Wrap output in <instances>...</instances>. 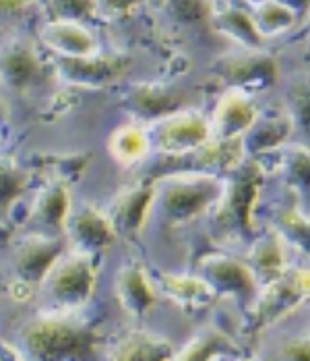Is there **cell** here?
I'll use <instances>...</instances> for the list:
<instances>
[{"instance_id": "obj_1", "label": "cell", "mask_w": 310, "mask_h": 361, "mask_svg": "<svg viewBox=\"0 0 310 361\" xmlns=\"http://www.w3.org/2000/svg\"><path fill=\"white\" fill-rule=\"evenodd\" d=\"M224 192V178L197 169L166 171L153 182V207L162 221L172 225L193 221L209 213Z\"/></svg>"}, {"instance_id": "obj_2", "label": "cell", "mask_w": 310, "mask_h": 361, "mask_svg": "<svg viewBox=\"0 0 310 361\" xmlns=\"http://www.w3.org/2000/svg\"><path fill=\"white\" fill-rule=\"evenodd\" d=\"M73 314L75 312L46 310L44 314L28 320L17 333L19 349H23L21 357L62 360L83 355L93 349L97 341L93 329Z\"/></svg>"}, {"instance_id": "obj_3", "label": "cell", "mask_w": 310, "mask_h": 361, "mask_svg": "<svg viewBox=\"0 0 310 361\" xmlns=\"http://www.w3.org/2000/svg\"><path fill=\"white\" fill-rule=\"evenodd\" d=\"M263 176V167L253 157L224 173V192L209 215L215 229L226 238H253L256 233L254 213L261 198Z\"/></svg>"}, {"instance_id": "obj_4", "label": "cell", "mask_w": 310, "mask_h": 361, "mask_svg": "<svg viewBox=\"0 0 310 361\" xmlns=\"http://www.w3.org/2000/svg\"><path fill=\"white\" fill-rule=\"evenodd\" d=\"M95 279L93 256L66 248L46 271L37 293L48 302V310L77 312L91 300Z\"/></svg>"}, {"instance_id": "obj_5", "label": "cell", "mask_w": 310, "mask_h": 361, "mask_svg": "<svg viewBox=\"0 0 310 361\" xmlns=\"http://www.w3.org/2000/svg\"><path fill=\"white\" fill-rule=\"evenodd\" d=\"M64 248V238L25 231L11 254V295L23 302L35 293L46 271Z\"/></svg>"}, {"instance_id": "obj_6", "label": "cell", "mask_w": 310, "mask_h": 361, "mask_svg": "<svg viewBox=\"0 0 310 361\" xmlns=\"http://www.w3.org/2000/svg\"><path fill=\"white\" fill-rule=\"evenodd\" d=\"M151 147L164 157H182L211 139V122L198 110H180L166 114L147 126Z\"/></svg>"}, {"instance_id": "obj_7", "label": "cell", "mask_w": 310, "mask_h": 361, "mask_svg": "<svg viewBox=\"0 0 310 361\" xmlns=\"http://www.w3.org/2000/svg\"><path fill=\"white\" fill-rule=\"evenodd\" d=\"M197 273L209 283L217 300L251 302L258 293V283L244 258L229 256L226 252H209L198 260Z\"/></svg>"}, {"instance_id": "obj_8", "label": "cell", "mask_w": 310, "mask_h": 361, "mask_svg": "<svg viewBox=\"0 0 310 361\" xmlns=\"http://www.w3.org/2000/svg\"><path fill=\"white\" fill-rule=\"evenodd\" d=\"M62 238L68 250L95 256L110 248L118 238L106 211L89 202H71L62 223Z\"/></svg>"}, {"instance_id": "obj_9", "label": "cell", "mask_w": 310, "mask_h": 361, "mask_svg": "<svg viewBox=\"0 0 310 361\" xmlns=\"http://www.w3.org/2000/svg\"><path fill=\"white\" fill-rule=\"evenodd\" d=\"M213 73L226 81L227 87L244 89L249 93L265 91L275 85L278 64L261 50H244L242 54L226 56L213 64Z\"/></svg>"}, {"instance_id": "obj_10", "label": "cell", "mask_w": 310, "mask_h": 361, "mask_svg": "<svg viewBox=\"0 0 310 361\" xmlns=\"http://www.w3.org/2000/svg\"><path fill=\"white\" fill-rule=\"evenodd\" d=\"M306 300L296 287L290 271L278 281H271L263 287H258V293L251 304V320L249 329L251 333H261L275 322H282L292 312H296Z\"/></svg>"}, {"instance_id": "obj_11", "label": "cell", "mask_w": 310, "mask_h": 361, "mask_svg": "<svg viewBox=\"0 0 310 361\" xmlns=\"http://www.w3.org/2000/svg\"><path fill=\"white\" fill-rule=\"evenodd\" d=\"M258 111L261 110L254 104L253 93H249L244 89H236V87H227L220 95L213 114L209 118L211 135L215 139H242L246 135V130L254 124Z\"/></svg>"}, {"instance_id": "obj_12", "label": "cell", "mask_w": 310, "mask_h": 361, "mask_svg": "<svg viewBox=\"0 0 310 361\" xmlns=\"http://www.w3.org/2000/svg\"><path fill=\"white\" fill-rule=\"evenodd\" d=\"M54 68L62 83L95 89L116 81L124 71V62L95 52L89 56H56Z\"/></svg>"}, {"instance_id": "obj_13", "label": "cell", "mask_w": 310, "mask_h": 361, "mask_svg": "<svg viewBox=\"0 0 310 361\" xmlns=\"http://www.w3.org/2000/svg\"><path fill=\"white\" fill-rule=\"evenodd\" d=\"M71 207V196L66 180L54 178L33 198L25 217V229L31 233L62 238V223Z\"/></svg>"}, {"instance_id": "obj_14", "label": "cell", "mask_w": 310, "mask_h": 361, "mask_svg": "<svg viewBox=\"0 0 310 361\" xmlns=\"http://www.w3.org/2000/svg\"><path fill=\"white\" fill-rule=\"evenodd\" d=\"M151 207H153V182L135 184L131 188L120 190L104 211L112 221L118 235H135L149 221Z\"/></svg>"}, {"instance_id": "obj_15", "label": "cell", "mask_w": 310, "mask_h": 361, "mask_svg": "<svg viewBox=\"0 0 310 361\" xmlns=\"http://www.w3.org/2000/svg\"><path fill=\"white\" fill-rule=\"evenodd\" d=\"M244 262L253 271L258 287L282 279L290 271L287 244L283 242V238L278 233L275 227L263 233H254L251 238L249 250L244 254Z\"/></svg>"}, {"instance_id": "obj_16", "label": "cell", "mask_w": 310, "mask_h": 361, "mask_svg": "<svg viewBox=\"0 0 310 361\" xmlns=\"http://www.w3.org/2000/svg\"><path fill=\"white\" fill-rule=\"evenodd\" d=\"M42 62L33 42L13 35L0 42V83L8 89H23L40 77Z\"/></svg>"}, {"instance_id": "obj_17", "label": "cell", "mask_w": 310, "mask_h": 361, "mask_svg": "<svg viewBox=\"0 0 310 361\" xmlns=\"http://www.w3.org/2000/svg\"><path fill=\"white\" fill-rule=\"evenodd\" d=\"M118 306L131 318H143L157 302V289L147 271L139 264H124L114 281Z\"/></svg>"}, {"instance_id": "obj_18", "label": "cell", "mask_w": 310, "mask_h": 361, "mask_svg": "<svg viewBox=\"0 0 310 361\" xmlns=\"http://www.w3.org/2000/svg\"><path fill=\"white\" fill-rule=\"evenodd\" d=\"M40 42L56 56H89L97 52V42L81 21L48 19L37 31Z\"/></svg>"}, {"instance_id": "obj_19", "label": "cell", "mask_w": 310, "mask_h": 361, "mask_svg": "<svg viewBox=\"0 0 310 361\" xmlns=\"http://www.w3.org/2000/svg\"><path fill=\"white\" fill-rule=\"evenodd\" d=\"M253 159L271 161L275 173L294 195L310 196V149L306 145H280L273 151L256 155Z\"/></svg>"}, {"instance_id": "obj_20", "label": "cell", "mask_w": 310, "mask_h": 361, "mask_svg": "<svg viewBox=\"0 0 310 361\" xmlns=\"http://www.w3.org/2000/svg\"><path fill=\"white\" fill-rule=\"evenodd\" d=\"M160 291L174 306L180 307L186 314L205 312L217 302L215 291L209 287V283L198 273H195V275L162 273L160 275Z\"/></svg>"}, {"instance_id": "obj_21", "label": "cell", "mask_w": 310, "mask_h": 361, "mask_svg": "<svg viewBox=\"0 0 310 361\" xmlns=\"http://www.w3.org/2000/svg\"><path fill=\"white\" fill-rule=\"evenodd\" d=\"M294 133H296L294 122L285 108L280 111H269V114L258 111L254 124L242 137L246 157H256L267 151H273L275 147L285 145Z\"/></svg>"}, {"instance_id": "obj_22", "label": "cell", "mask_w": 310, "mask_h": 361, "mask_svg": "<svg viewBox=\"0 0 310 361\" xmlns=\"http://www.w3.org/2000/svg\"><path fill=\"white\" fill-rule=\"evenodd\" d=\"M122 108L133 114L137 120H147L149 124L155 122L157 118L172 114V111L184 108L180 95H176L168 87H162L157 83H143L131 89V93L124 97Z\"/></svg>"}, {"instance_id": "obj_23", "label": "cell", "mask_w": 310, "mask_h": 361, "mask_svg": "<svg viewBox=\"0 0 310 361\" xmlns=\"http://www.w3.org/2000/svg\"><path fill=\"white\" fill-rule=\"evenodd\" d=\"M108 357L116 361H155L174 360V347L168 338L147 331L122 334L110 345Z\"/></svg>"}, {"instance_id": "obj_24", "label": "cell", "mask_w": 310, "mask_h": 361, "mask_svg": "<svg viewBox=\"0 0 310 361\" xmlns=\"http://www.w3.org/2000/svg\"><path fill=\"white\" fill-rule=\"evenodd\" d=\"M151 137L147 126L139 122H126L114 128V133L108 139V151L110 157L118 166L133 167L145 161V157L151 151Z\"/></svg>"}, {"instance_id": "obj_25", "label": "cell", "mask_w": 310, "mask_h": 361, "mask_svg": "<svg viewBox=\"0 0 310 361\" xmlns=\"http://www.w3.org/2000/svg\"><path fill=\"white\" fill-rule=\"evenodd\" d=\"M209 17L213 21V27L222 35L229 37L234 44H238L242 50H261L263 37L254 25L253 15L238 6H222L215 11H209Z\"/></svg>"}, {"instance_id": "obj_26", "label": "cell", "mask_w": 310, "mask_h": 361, "mask_svg": "<svg viewBox=\"0 0 310 361\" xmlns=\"http://www.w3.org/2000/svg\"><path fill=\"white\" fill-rule=\"evenodd\" d=\"M273 227L287 246L310 256V211L300 204L283 207L275 213Z\"/></svg>"}, {"instance_id": "obj_27", "label": "cell", "mask_w": 310, "mask_h": 361, "mask_svg": "<svg viewBox=\"0 0 310 361\" xmlns=\"http://www.w3.org/2000/svg\"><path fill=\"white\" fill-rule=\"evenodd\" d=\"M251 15L263 39L282 35L292 27H296L300 17L294 8L283 4L282 0H261L254 4Z\"/></svg>"}, {"instance_id": "obj_28", "label": "cell", "mask_w": 310, "mask_h": 361, "mask_svg": "<svg viewBox=\"0 0 310 361\" xmlns=\"http://www.w3.org/2000/svg\"><path fill=\"white\" fill-rule=\"evenodd\" d=\"M236 349V343L220 333L217 329H209L205 333L197 334L191 338L182 351L174 353V360H217V357H227L232 355L229 351Z\"/></svg>"}, {"instance_id": "obj_29", "label": "cell", "mask_w": 310, "mask_h": 361, "mask_svg": "<svg viewBox=\"0 0 310 361\" xmlns=\"http://www.w3.org/2000/svg\"><path fill=\"white\" fill-rule=\"evenodd\" d=\"M25 184H28V171L13 157L0 155V223L11 217L17 198L25 190Z\"/></svg>"}, {"instance_id": "obj_30", "label": "cell", "mask_w": 310, "mask_h": 361, "mask_svg": "<svg viewBox=\"0 0 310 361\" xmlns=\"http://www.w3.org/2000/svg\"><path fill=\"white\" fill-rule=\"evenodd\" d=\"M283 108L294 122V130L310 139V81L292 85Z\"/></svg>"}, {"instance_id": "obj_31", "label": "cell", "mask_w": 310, "mask_h": 361, "mask_svg": "<svg viewBox=\"0 0 310 361\" xmlns=\"http://www.w3.org/2000/svg\"><path fill=\"white\" fill-rule=\"evenodd\" d=\"M48 6L56 19L83 21L97 15V0H48Z\"/></svg>"}, {"instance_id": "obj_32", "label": "cell", "mask_w": 310, "mask_h": 361, "mask_svg": "<svg viewBox=\"0 0 310 361\" xmlns=\"http://www.w3.org/2000/svg\"><path fill=\"white\" fill-rule=\"evenodd\" d=\"M40 8V0H0V29L23 21Z\"/></svg>"}, {"instance_id": "obj_33", "label": "cell", "mask_w": 310, "mask_h": 361, "mask_svg": "<svg viewBox=\"0 0 310 361\" xmlns=\"http://www.w3.org/2000/svg\"><path fill=\"white\" fill-rule=\"evenodd\" d=\"M145 0H97V15L112 19V17H124L135 6H139Z\"/></svg>"}, {"instance_id": "obj_34", "label": "cell", "mask_w": 310, "mask_h": 361, "mask_svg": "<svg viewBox=\"0 0 310 361\" xmlns=\"http://www.w3.org/2000/svg\"><path fill=\"white\" fill-rule=\"evenodd\" d=\"M280 357L283 360H310V336L290 338L280 347Z\"/></svg>"}, {"instance_id": "obj_35", "label": "cell", "mask_w": 310, "mask_h": 361, "mask_svg": "<svg viewBox=\"0 0 310 361\" xmlns=\"http://www.w3.org/2000/svg\"><path fill=\"white\" fill-rule=\"evenodd\" d=\"M290 275L294 279L296 287L304 295V300H310V267H300V269H290Z\"/></svg>"}, {"instance_id": "obj_36", "label": "cell", "mask_w": 310, "mask_h": 361, "mask_svg": "<svg viewBox=\"0 0 310 361\" xmlns=\"http://www.w3.org/2000/svg\"><path fill=\"white\" fill-rule=\"evenodd\" d=\"M290 8H294L298 15H306L310 11V0H282Z\"/></svg>"}, {"instance_id": "obj_37", "label": "cell", "mask_w": 310, "mask_h": 361, "mask_svg": "<svg viewBox=\"0 0 310 361\" xmlns=\"http://www.w3.org/2000/svg\"><path fill=\"white\" fill-rule=\"evenodd\" d=\"M0 145H2V130H0Z\"/></svg>"}, {"instance_id": "obj_38", "label": "cell", "mask_w": 310, "mask_h": 361, "mask_svg": "<svg viewBox=\"0 0 310 361\" xmlns=\"http://www.w3.org/2000/svg\"><path fill=\"white\" fill-rule=\"evenodd\" d=\"M251 2H254V4H256V2H261V0H251Z\"/></svg>"}, {"instance_id": "obj_39", "label": "cell", "mask_w": 310, "mask_h": 361, "mask_svg": "<svg viewBox=\"0 0 310 361\" xmlns=\"http://www.w3.org/2000/svg\"><path fill=\"white\" fill-rule=\"evenodd\" d=\"M306 15H309V17H310V11H309V13H306Z\"/></svg>"}]
</instances>
